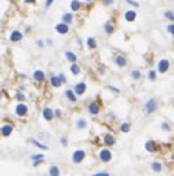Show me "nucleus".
I'll return each instance as SVG.
<instances>
[{
    "instance_id": "29",
    "label": "nucleus",
    "mask_w": 174,
    "mask_h": 176,
    "mask_svg": "<svg viewBox=\"0 0 174 176\" xmlns=\"http://www.w3.org/2000/svg\"><path fill=\"white\" fill-rule=\"evenodd\" d=\"M15 100L18 103H27V94H25L24 91H18V93L15 94Z\"/></svg>"
},
{
    "instance_id": "48",
    "label": "nucleus",
    "mask_w": 174,
    "mask_h": 176,
    "mask_svg": "<svg viewBox=\"0 0 174 176\" xmlns=\"http://www.w3.org/2000/svg\"><path fill=\"white\" fill-rule=\"evenodd\" d=\"M44 43H46V44H48V46H53V40H50V38H47Z\"/></svg>"
},
{
    "instance_id": "15",
    "label": "nucleus",
    "mask_w": 174,
    "mask_h": 176,
    "mask_svg": "<svg viewBox=\"0 0 174 176\" xmlns=\"http://www.w3.org/2000/svg\"><path fill=\"white\" fill-rule=\"evenodd\" d=\"M65 97H66L67 101L72 103V104H76V103H78V97H76V94L73 93L72 88H67L66 91H65Z\"/></svg>"
},
{
    "instance_id": "18",
    "label": "nucleus",
    "mask_w": 174,
    "mask_h": 176,
    "mask_svg": "<svg viewBox=\"0 0 174 176\" xmlns=\"http://www.w3.org/2000/svg\"><path fill=\"white\" fill-rule=\"evenodd\" d=\"M65 59H66L67 62H70V63H76V62H78V56H76V53H73L72 50H66V52H65Z\"/></svg>"
},
{
    "instance_id": "14",
    "label": "nucleus",
    "mask_w": 174,
    "mask_h": 176,
    "mask_svg": "<svg viewBox=\"0 0 174 176\" xmlns=\"http://www.w3.org/2000/svg\"><path fill=\"white\" fill-rule=\"evenodd\" d=\"M43 117H44V121H47V122H51L54 119V112L50 106H46V107L43 109Z\"/></svg>"
},
{
    "instance_id": "47",
    "label": "nucleus",
    "mask_w": 174,
    "mask_h": 176,
    "mask_svg": "<svg viewBox=\"0 0 174 176\" xmlns=\"http://www.w3.org/2000/svg\"><path fill=\"white\" fill-rule=\"evenodd\" d=\"M37 0H24V3H27V5H34Z\"/></svg>"
},
{
    "instance_id": "30",
    "label": "nucleus",
    "mask_w": 174,
    "mask_h": 176,
    "mask_svg": "<svg viewBox=\"0 0 174 176\" xmlns=\"http://www.w3.org/2000/svg\"><path fill=\"white\" fill-rule=\"evenodd\" d=\"M130 78L133 79V81H141L142 79V72L141 71H138V69H135L130 72Z\"/></svg>"
},
{
    "instance_id": "11",
    "label": "nucleus",
    "mask_w": 174,
    "mask_h": 176,
    "mask_svg": "<svg viewBox=\"0 0 174 176\" xmlns=\"http://www.w3.org/2000/svg\"><path fill=\"white\" fill-rule=\"evenodd\" d=\"M114 65L117 66V68H126L127 66V59L126 56H123V54H117V56H114Z\"/></svg>"
},
{
    "instance_id": "1",
    "label": "nucleus",
    "mask_w": 174,
    "mask_h": 176,
    "mask_svg": "<svg viewBox=\"0 0 174 176\" xmlns=\"http://www.w3.org/2000/svg\"><path fill=\"white\" fill-rule=\"evenodd\" d=\"M85 157H87V151L82 148H78L75 150L73 153H72V163L73 164H80V163L85 160Z\"/></svg>"
},
{
    "instance_id": "12",
    "label": "nucleus",
    "mask_w": 174,
    "mask_h": 176,
    "mask_svg": "<svg viewBox=\"0 0 174 176\" xmlns=\"http://www.w3.org/2000/svg\"><path fill=\"white\" fill-rule=\"evenodd\" d=\"M32 79L35 82H44L46 81V72L43 69H35L32 72Z\"/></svg>"
},
{
    "instance_id": "42",
    "label": "nucleus",
    "mask_w": 174,
    "mask_h": 176,
    "mask_svg": "<svg viewBox=\"0 0 174 176\" xmlns=\"http://www.w3.org/2000/svg\"><path fill=\"white\" fill-rule=\"evenodd\" d=\"M92 176H110V173H108V172H97V173H94Z\"/></svg>"
},
{
    "instance_id": "4",
    "label": "nucleus",
    "mask_w": 174,
    "mask_h": 176,
    "mask_svg": "<svg viewBox=\"0 0 174 176\" xmlns=\"http://www.w3.org/2000/svg\"><path fill=\"white\" fill-rule=\"evenodd\" d=\"M98 156H100V160L102 163H110L113 160V153H111V150L108 148V147L101 148L100 153H98Z\"/></svg>"
},
{
    "instance_id": "40",
    "label": "nucleus",
    "mask_w": 174,
    "mask_h": 176,
    "mask_svg": "<svg viewBox=\"0 0 174 176\" xmlns=\"http://www.w3.org/2000/svg\"><path fill=\"white\" fill-rule=\"evenodd\" d=\"M35 44H37V47H38V48H44V47H46V43H44V40H37V43H35Z\"/></svg>"
},
{
    "instance_id": "17",
    "label": "nucleus",
    "mask_w": 174,
    "mask_h": 176,
    "mask_svg": "<svg viewBox=\"0 0 174 176\" xmlns=\"http://www.w3.org/2000/svg\"><path fill=\"white\" fill-rule=\"evenodd\" d=\"M102 29H104V33H106V35H111L114 34V31H116V27L113 25V22H106L104 25H102Z\"/></svg>"
},
{
    "instance_id": "7",
    "label": "nucleus",
    "mask_w": 174,
    "mask_h": 176,
    "mask_svg": "<svg viewBox=\"0 0 174 176\" xmlns=\"http://www.w3.org/2000/svg\"><path fill=\"white\" fill-rule=\"evenodd\" d=\"M100 112H101V107H100V103L98 101H91L89 104H88V113L91 116H97V115H100Z\"/></svg>"
},
{
    "instance_id": "3",
    "label": "nucleus",
    "mask_w": 174,
    "mask_h": 176,
    "mask_svg": "<svg viewBox=\"0 0 174 176\" xmlns=\"http://www.w3.org/2000/svg\"><path fill=\"white\" fill-rule=\"evenodd\" d=\"M143 109H145V113H146V115L155 113L157 109H158V101H157V98H149V100L143 104Z\"/></svg>"
},
{
    "instance_id": "26",
    "label": "nucleus",
    "mask_w": 174,
    "mask_h": 176,
    "mask_svg": "<svg viewBox=\"0 0 174 176\" xmlns=\"http://www.w3.org/2000/svg\"><path fill=\"white\" fill-rule=\"evenodd\" d=\"M88 128V121L85 117H79L76 121V129H87Z\"/></svg>"
},
{
    "instance_id": "49",
    "label": "nucleus",
    "mask_w": 174,
    "mask_h": 176,
    "mask_svg": "<svg viewBox=\"0 0 174 176\" xmlns=\"http://www.w3.org/2000/svg\"><path fill=\"white\" fill-rule=\"evenodd\" d=\"M76 43H78V46H79V47H82V40H80L79 37L76 38Z\"/></svg>"
},
{
    "instance_id": "28",
    "label": "nucleus",
    "mask_w": 174,
    "mask_h": 176,
    "mask_svg": "<svg viewBox=\"0 0 174 176\" xmlns=\"http://www.w3.org/2000/svg\"><path fill=\"white\" fill-rule=\"evenodd\" d=\"M146 78H148V81L155 82V81H157V78H158V72H157L155 69H149V71H148Z\"/></svg>"
},
{
    "instance_id": "23",
    "label": "nucleus",
    "mask_w": 174,
    "mask_h": 176,
    "mask_svg": "<svg viewBox=\"0 0 174 176\" xmlns=\"http://www.w3.org/2000/svg\"><path fill=\"white\" fill-rule=\"evenodd\" d=\"M145 150H146L148 153H155V150H157V144H155V141L148 140V141L145 142Z\"/></svg>"
},
{
    "instance_id": "39",
    "label": "nucleus",
    "mask_w": 174,
    "mask_h": 176,
    "mask_svg": "<svg viewBox=\"0 0 174 176\" xmlns=\"http://www.w3.org/2000/svg\"><path fill=\"white\" fill-rule=\"evenodd\" d=\"M167 33L170 35L174 34V25H173V24H168V25H167Z\"/></svg>"
},
{
    "instance_id": "2",
    "label": "nucleus",
    "mask_w": 174,
    "mask_h": 176,
    "mask_svg": "<svg viewBox=\"0 0 174 176\" xmlns=\"http://www.w3.org/2000/svg\"><path fill=\"white\" fill-rule=\"evenodd\" d=\"M29 112V107H28L27 103H16L15 104V115L18 117H25Z\"/></svg>"
},
{
    "instance_id": "25",
    "label": "nucleus",
    "mask_w": 174,
    "mask_h": 176,
    "mask_svg": "<svg viewBox=\"0 0 174 176\" xmlns=\"http://www.w3.org/2000/svg\"><path fill=\"white\" fill-rule=\"evenodd\" d=\"M50 84H51V87L53 88H60L61 87V82H60V79H59L57 75H51V76H50Z\"/></svg>"
},
{
    "instance_id": "13",
    "label": "nucleus",
    "mask_w": 174,
    "mask_h": 176,
    "mask_svg": "<svg viewBox=\"0 0 174 176\" xmlns=\"http://www.w3.org/2000/svg\"><path fill=\"white\" fill-rule=\"evenodd\" d=\"M9 40L12 41V43H20V41L24 40V33L19 31V29H15L10 33V37H9Z\"/></svg>"
},
{
    "instance_id": "19",
    "label": "nucleus",
    "mask_w": 174,
    "mask_h": 176,
    "mask_svg": "<svg viewBox=\"0 0 174 176\" xmlns=\"http://www.w3.org/2000/svg\"><path fill=\"white\" fill-rule=\"evenodd\" d=\"M61 22L66 24V25H70L73 22V13L72 12H65V13L61 15Z\"/></svg>"
},
{
    "instance_id": "10",
    "label": "nucleus",
    "mask_w": 174,
    "mask_h": 176,
    "mask_svg": "<svg viewBox=\"0 0 174 176\" xmlns=\"http://www.w3.org/2000/svg\"><path fill=\"white\" fill-rule=\"evenodd\" d=\"M13 125H10V123H5V125H2V128H0V134H2V136H5V138H7V136H10L12 134H13Z\"/></svg>"
},
{
    "instance_id": "8",
    "label": "nucleus",
    "mask_w": 174,
    "mask_h": 176,
    "mask_svg": "<svg viewBox=\"0 0 174 176\" xmlns=\"http://www.w3.org/2000/svg\"><path fill=\"white\" fill-rule=\"evenodd\" d=\"M136 18H138L136 9H127V10H124V21H126V22L132 24V22L136 21Z\"/></svg>"
},
{
    "instance_id": "35",
    "label": "nucleus",
    "mask_w": 174,
    "mask_h": 176,
    "mask_svg": "<svg viewBox=\"0 0 174 176\" xmlns=\"http://www.w3.org/2000/svg\"><path fill=\"white\" fill-rule=\"evenodd\" d=\"M161 129L165 131V132H168V131H171V125H170L168 122H162L161 123Z\"/></svg>"
},
{
    "instance_id": "50",
    "label": "nucleus",
    "mask_w": 174,
    "mask_h": 176,
    "mask_svg": "<svg viewBox=\"0 0 174 176\" xmlns=\"http://www.w3.org/2000/svg\"><path fill=\"white\" fill-rule=\"evenodd\" d=\"M31 29H32L31 27H25V33H31Z\"/></svg>"
},
{
    "instance_id": "53",
    "label": "nucleus",
    "mask_w": 174,
    "mask_h": 176,
    "mask_svg": "<svg viewBox=\"0 0 174 176\" xmlns=\"http://www.w3.org/2000/svg\"><path fill=\"white\" fill-rule=\"evenodd\" d=\"M85 2H87V3H91V2H94V0H85Z\"/></svg>"
},
{
    "instance_id": "24",
    "label": "nucleus",
    "mask_w": 174,
    "mask_h": 176,
    "mask_svg": "<svg viewBox=\"0 0 174 176\" xmlns=\"http://www.w3.org/2000/svg\"><path fill=\"white\" fill-rule=\"evenodd\" d=\"M60 167L57 166V164H51L50 167H48V175L50 176H60Z\"/></svg>"
},
{
    "instance_id": "27",
    "label": "nucleus",
    "mask_w": 174,
    "mask_h": 176,
    "mask_svg": "<svg viewBox=\"0 0 174 176\" xmlns=\"http://www.w3.org/2000/svg\"><path fill=\"white\" fill-rule=\"evenodd\" d=\"M28 141L31 142L34 147H37V148H40V150H48V147L46 145V144H41V142H40V141H37L35 138H29Z\"/></svg>"
},
{
    "instance_id": "36",
    "label": "nucleus",
    "mask_w": 174,
    "mask_h": 176,
    "mask_svg": "<svg viewBox=\"0 0 174 176\" xmlns=\"http://www.w3.org/2000/svg\"><path fill=\"white\" fill-rule=\"evenodd\" d=\"M95 71H97V74L100 75V76H104V75H106V68H104V66H97Z\"/></svg>"
},
{
    "instance_id": "43",
    "label": "nucleus",
    "mask_w": 174,
    "mask_h": 176,
    "mask_svg": "<svg viewBox=\"0 0 174 176\" xmlns=\"http://www.w3.org/2000/svg\"><path fill=\"white\" fill-rule=\"evenodd\" d=\"M54 112V117H61V110L60 109H56V110H53Z\"/></svg>"
},
{
    "instance_id": "9",
    "label": "nucleus",
    "mask_w": 174,
    "mask_h": 176,
    "mask_svg": "<svg viewBox=\"0 0 174 176\" xmlns=\"http://www.w3.org/2000/svg\"><path fill=\"white\" fill-rule=\"evenodd\" d=\"M54 31H56L57 34H60V35H66V34H69L70 27H69V25H66V24H63V22H59V24H56Z\"/></svg>"
},
{
    "instance_id": "44",
    "label": "nucleus",
    "mask_w": 174,
    "mask_h": 176,
    "mask_svg": "<svg viewBox=\"0 0 174 176\" xmlns=\"http://www.w3.org/2000/svg\"><path fill=\"white\" fill-rule=\"evenodd\" d=\"M108 90H111V91H114V93H120V90L119 88L113 87V85H108Z\"/></svg>"
},
{
    "instance_id": "45",
    "label": "nucleus",
    "mask_w": 174,
    "mask_h": 176,
    "mask_svg": "<svg viewBox=\"0 0 174 176\" xmlns=\"http://www.w3.org/2000/svg\"><path fill=\"white\" fill-rule=\"evenodd\" d=\"M102 3H104V5H108V6H111V5L114 3V0H102Z\"/></svg>"
},
{
    "instance_id": "33",
    "label": "nucleus",
    "mask_w": 174,
    "mask_h": 176,
    "mask_svg": "<svg viewBox=\"0 0 174 176\" xmlns=\"http://www.w3.org/2000/svg\"><path fill=\"white\" fill-rule=\"evenodd\" d=\"M164 18H165V19H168L170 22H173V19H174L173 10H165V12H164Z\"/></svg>"
},
{
    "instance_id": "21",
    "label": "nucleus",
    "mask_w": 174,
    "mask_h": 176,
    "mask_svg": "<svg viewBox=\"0 0 174 176\" xmlns=\"http://www.w3.org/2000/svg\"><path fill=\"white\" fill-rule=\"evenodd\" d=\"M80 9H82V3H80V0H72V2H70V10H72V13L79 12Z\"/></svg>"
},
{
    "instance_id": "32",
    "label": "nucleus",
    "mask_w": 174,
    "mask_h": 176,
    "mask_svg": "<svg viewBox=\"0 0 174 176\" xmlns=\"http://www.w3.org/2000/svg\"><path fill=\"white\" fill-rule=\"evenodd\" d=\"M130 129H132V125H130L129 122H123V123L120 125V131L123 132V134H127Z\"/></svg>"
},
{
    "instance_id": "52",
    "label": "nucleus",
    "mask_w": 174,
    "mask_h": 176,
    "mask_svg": "<svg viewBox=\"0 0 174 176\" xmlns=\"http://www.w3.org/2000/svg\"><path fill=\"white\" fill-rule=\"evenodd\" d=\"M3 100V93H0V101Z\"/></svg>"
},
{
    "instance_id": "34",
    "label": "nucleus",
    "mask_w": 174,
    "mask_h": 176,
    "mask_svg": "<svg viewBox=\"0 0 174 176\" xmlns=\"http://www.w3.org/2000/svg\"><path fill=\"white\" fill-rule=\"evenodd\" d=\"M31 160H32V162H43V160H44V154H32V156H31Z\"/></svg>"
},
{
    "instance_id": "51",
    "label": "nucleus",
    "mask_w": 174,
    "mask_h": 176,
    "mask_svg": "<svg viewBox=\"0 0 174 176\" xmlns=\"http://www.w3.org/2000/svg\"><path fill=\"white\" fill-rule=\"evenodd\" d=\"M25 88H27V87H25V85H20V87H19V91H24Z\"/></svg>"
},
{
    "instance_id": "31",
    "label": "nucleus",
    "mask_w": 174,
    "mask_h": 176,
    "mask_svg": "<svg viewBox=\"0 0 174 176\" xmlns=\"http://www.w3.org/2000/svg\"><path fill=\"white\" fill-rule=\"evenodd\" d=\"M69 71H70V74L72 75H79L80 74V66L78 65V63H70Z\"/></svg>"
},
{
    "instance_id": "41",
    "label": "nucleus",
    "mask_w": 174,
    "mask_h": 176,
    "mask_svg": "<svg viewBox=\"0 0 174 176\" xmlns=\"http://www.w3.org/2000/svg\"><path fill=\"white\" fill-rule=\"evenodd\" d=\"M126 3H127V5H132L133 7H139V6H141V5H139L138 2H135V0H126Z\"/></svg>"
},
{
    "instance_id": "5",
    "label": "nucleus",
    "mask_w": 174,
    "mask_h": 176,
    "mask_svg": "<svg viewBox=\"0 0 174 176\" xmlns=\"http://www.w3.org/2000/svg\"><path fill=\"white\" fill-rule=\"evenodd\" d=\"M87 82L85 81H79L75 84V87L72 88L73 90V93L76 94V97H82V95H85V93H87Z\"/></svg>"
},
{
    "instance_id": "38",
    "label": "nucleus",
    "mask_w": 174,
    "mask_h": 176,
    "mask_svg": "<svg viewBox=\"0 0 174 176\" xmlns=\"http://www.w3.org/2000/svg\"><path fill=\"white\" fill-rule=\"evenodd\" d=\"M60 145L63 147V148H66L67 145H69V142H67V138H66V136H61V138H60Z\"/></svg>"
},
{
    "instance_id": "37",
    "label": "nucleus",
    "mask_w": 174,
    "mask_h": 176,
    "mask_svg": "<svg viewBox=\"0 0 174 176\" xmlns=\"http://www.w3.org/2000/svg\"><path fill=\"white\" fill-rule=\"evenodd\" d=\"M57 76H59V79H60V82H61V85H65V84H67V78H66V75L65 74H59L57 75Z\"/></svg>"
},
{
    "instance_id": "20",
    "label": "nucleus",
    "mask_w": 174,
    "mask_h": 176,
    "mask_svg": "<svg viewBox=\"0 0 174 176\" xmlns=\"http://www.w3.org/2000/svg\"><path fill=\"white\" fill-rule=\"evenodd\" d=\"M87 47L89 48V50H95V48L98 47V41H97V38H94V37H88L87 38Z\"/></svg>"
},
{
    "instance_id": "16",
    "label": "nucleus",
    "mask_w": 174,
    "mask_h": 176,
    "mask_svg": "<svg viewBox=\"0 0 174 176\" xmlns=\"http://www.w3.org/2000/svg\"><path fill=\"white\" fill-rule=\"evenodd\" d=\"M102 142H104V145L106 147H113L114 144H116V138H114V135H111V134H106L104 135V138H102Z\"/></svg>"
},
{
    "instance_id": "6",
    "label": "nucleus",
    "mask_w": 174,
    "mask_h": 176,
    "mask_svg": "<svg viewBox=\"0 0 174 176\" xmlns=\"http://www.w3.org/2000/svg\"><path fill=\"white\" fill-rule=\"evenodd\" d=\"M168 71H170V60H168L167 57H162L158 60V65H157V72H160V74H167Z\"/></svg>"
},
{
    "instance_id": "22",
    "label": "nucleus",
    "mask_w": 174,
    "mask_h": 176,
    "mask_svg": "<svg viewBox=\"0 0 174 176\" xmlns=\"http://www.w3.org/2000/svg\"><path fill=\"white\" fill-rule=\"evenodd\" d=\"M151 169H152V172H155V173H160V172H162L164 166H162V163H161V162L155 160V162L151 163Z\"/></svg>"
},
{
    "instance_id": "46",
    "label": "nucleus",
    "mask_w": 174,
    "mask_h": 176,
    "mask_svg": "<svg viewBox=\"0 0 174 176\" xmlns=\"http://www.w3.org/2000/svg\"><path fill=\"white\" fill-rule=\"evenodd\" d=\"M54 3V0H46V7H50Z\"/></svg>"
}]
</instances>
